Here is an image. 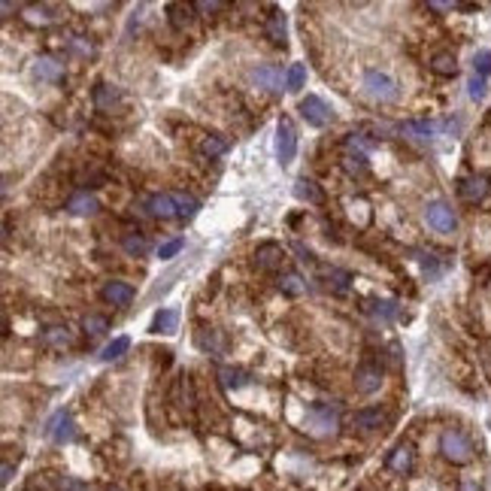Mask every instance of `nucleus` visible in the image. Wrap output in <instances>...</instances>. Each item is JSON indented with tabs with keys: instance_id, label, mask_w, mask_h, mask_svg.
I'll list each match as a JSON object with an SVG mask.
<instances>
[{
	"instance_id": "1",
	"label": "nucleus",
	"mask_w": 491,
	"mask_h": 491,
	"mask_svg": "<svg viewBox=\"0 0 491 491\" xmlns=\"http://www.w3.org/2000/svg\"><path fill=\"white\" fill-rule=\"evenodd\" d=\"M361 88H364V94H367L370 100H376V104H394V100L400 97L397 82L391 79L385 70H367L364 79H361Z\"/></svg>"
},
{
	"instance_id": "2",
	"label": "nucleus",
	"mask_w": 491,
	"mask_h": 491,
	"mask_svg": "<svg viewBox=\"0 0 491 491\" xmlns=\"http://www.w3.org/2000/svg\"><path fill=\"white\" fill-rule=\"evenodd\" d=\"M304 427L313 436H331V434H336V427H340V409L331 404L309 406L304 415Z\"/></svg>"
},
{
	"instance_id": "3",
	"label": "nucleus",
	"mask_w": 491,
	"mask_h": 491,
	"mask_svg": "<svg viewBox=\"0 0 491 491\" xmlns=\"http://www.w3.org/2000/svg\"><path fill=\"white\" fill-rule=\"evenodd\" d=\"M440 452H443V458L452 464H467L473 458V443L467 434L458 431V427H446L440 434Z\"/></svg>"
},
{
	"instance_id": "4",
	"label": "nucleus",
	"mask_w": 491,
	"mask_h": 491,
	"mask_svg": "<svg viewBox=\"0 0 491 491\" xmlns=\"http://www.w3.org/2000/svg\"><path fill=\"white\" fill-rule=\"evenodd\" d=\"M425 222L436 234H455L458 215H455V209L446 204V200H431V204L425 206Z\"/></svg>"
},
{
	"instance_id": "5",
	"label": "nucleus",
	"mask_w": 491,
	"mask_h": 491,
	"mask_svg": "<svg viewBox=\"0 0 491 491\" xmlns=\"http://www.w3.org/2000/svg\"><path fill=\"white\" fill-rule=\"evenodd\" d=\"M300 115H304V118H306V124H313V127H327V124L334 122L331 106H327L318 94H306V97H300Z\"/></svg>"
},
{
	"instance_id": "6",
	"label": "nucleus",
	"mask_w": 491,
	"mask_h": 491,
	"mask_svg": "<svg viewBox=\"0 0 491 491\" xmlns=\"http://www.w3.org/2000/svg\"><path fill=\"white\" fill-rule=\"evenodd\" d=\"M297 155V131L291 124V118H279L276 124V158L279 164H291Z\"/></svg>"
},
{
	"instance_id": "7",
	"label": "nucleus",
	"mask_w": 491,
	"mask_h": 491,
	"mask_svg": "<svg viewBox=\"0 0 491 491\" xmlns=\"http://www.w3.org/2000/svg\"><path fill=\"white\" fill-rule=\"evenodd\" d=\"M45 434H49V440L58 443V446L73 443V436H76V425H73L70 413H64V409H61V413H55L49 427H45Z\"/></svg>"
},
{
	"instance_id": "8",
	"label": "nucleus",
	"mask_w": 491,
	"mask_h": 491,
	"mask_svg": "<svg viewBox=\"0 0 491 491\" xmlns=\"http://www.w3.org/2000/svg\"><path fill=\"white\" fill-rule=\"evenodd\" d=\"M145 209H149L152 218H161V222H167V218H176L179 215V206H176V197H173V191H164V194H152L145 200Z\"/></svg>"
},
{
	"instance_id": "9",
	"label": "nucleus",
	"mask_w": 491,
	"mask_h": 491,
	"mask_svg": "<svg viewBox=\"0 0 491 491\" xmlns=\"http://www.w3.org/2000/svg\"><path fill=\"white\" fill-rule=\"evenodd\" d=\"M34 76L40 82H61L67 76V70H64V64L55 58V55H40V58L34 61Z\"/></svg>"
},
{
	"instance_id": "10",
	"label": "nucleus",
	"mask_w": 491,
	"mask_h": 491,
	"mask_svg": "<svg viewBox=\"0 0 491 491\" xmlns=\"http://www.w3.org/2000/svg\"><path fill=\"white\" fill-rule=\"evenodd\" d=\"M134 285L131 282H122V279H113V282H106L104 288H100V297L106 300V304H113V306H127L134 300Z\"/></svg>"
},
{
	"instance_id": "11",
	"label": "nucleus",
	"mask_w": 491,
	"mask_h": 491,
	"mask_svg": "<svg viewBox=\"0 0 491 491\" xmlns=\"http://www.w3.org/2000/svg\"><path fill=\"white\" fill-rule=\"evenodd\" d=\"M282 264H285V249L276 243H264L258 246V252H255V267L258 270H279Z\"/></svg>"
},
{
	"instance_id": "12",
	"label": "nucleus",
	"mask_w": 491,
	"mask_h": 491,
	"mask_svg": "<svg viewBox=\"0 0 491 491\" xmlns=\"http://www.w3.org/2000/svg\"><path fill=\"white\" fill-rule=\"evenodd\" d=\"M252 85H258L264 91H279L282 85V70L276 67V64H258L252 73H249Z\"/></svg>"
},
{
	"instance_id": "13",
	"label": "nucleus",
	"mask_w": 491,
	"mask_h": 491,
	"mask_svg": "<svg viewBox=\"0 0 491 491\" xmlns=\"http://www.w3.org/2000/svg\"><path fill=\"white\" fill-rule=\"evenodd\" d=\"M382 385V370L376 364H361L358 370H355V388L361 391V394H376Z\"/></svg>"
},
{
	"instance_id": "14",
	"label": "nucleus",
	"mask_w": 491,
	"mask_h": 491,
	"mask_svg": "<svg viewBox=\"0 0 491 491\" xmlns=\"http://www.w3.org/2000/svg\"><path fill=\"white\" fill-rule=\"evenodd\" d=\"M64 209H67L70 215H94L100 204L94 194H88V191H76V194L67 197V204H64Z\"/></svg>"
},
{
	"instance_id": "15",
	"label": "nucleus",
	"mask_w": 491,
	"mask_h": 491,
	"mask_svg": "<svg viewBox=\"0 0 491 491\" xmlns=\"http://www.w3.org/2000/svg\"><path fill=\"white\" fill-rule=\"evenodd\" d=\"M458 194L461 200H467V204H479L482 197L488 194V179L485 176H467L458 182Z\"/></svg>"
},
{
	"instance_id": "16",
	"label": "nucleus",
	"mask_w": 491,
	"mask_h": 491,
	"mask_svg": "<svg viewBox=\"0 0 491 491\" xmlns=\"http://www.w3.org/2000/svg\"><path fill=\"white\" fill-rule=\"evenodd\" d=\"M43 343L49 346V349H67V346L76 343V334H73L67 325H52L43 331Z\"/></svg>"
},
{
	"instance_id": "17",
	"label": "nucleus",
	"mask_w": 491,
	"mask_h": 491,
	"mask_svg": "<svg viewBox=\"0 0 491 491\" xmlns=\"http://www.w3.org/2000/svg\"><path fill=\"white\" fill-rule=\"evenodd\" d=\"M382 422H385V413H382L379 406H367V409H358V413L352 415V425L358 427V431H379Z\"/></svg>"
},
{
	"instance_id": "18",
	"label": "nucleus",
	"mask_w": 491,
	"mask_h": 491,
	"mask_svg": "<svg viewBox=\"0 0 491 491\" xmlns=\"http://www.w3.org/2000/svg\"><path fill=\"white\" fill-rule=\"evenodd\" d=\"M176 325H179V309L167 306V309H158V313H155L149 331L152 334H173V331H176Z\"/></svg>"
},
{
	"instance_id": "19",
	"label": "nucleus",
	"mask_w": 491,
	"mask_h": 491,
	"mask_svg": "<svg viewBox=\"0 0 491 491\" xmlns=\"http://www.w3.org/2000/svg\"><path fill=\"white\" fill-rule=\"evenodd\" d=\"M413 464H415V452H413V446H406V443L397 446V449L388 455V470H394V473H409Z\"/></svg>"
},
{
	"instance_id": "20",
	"label": "nucleus",
	"mask_w": 491,
	"mask_h": 491,
	"mask_svg": "<svg viewBox=\"0 0 491 491\" xmlns=\"http://www.w3.org/2000/svg\"><path fill=\"white\" fill-rule=\"evenodd\" d=\"M218 379H222V385L227 391H240V388L249 385V373L240 370V367H222L218 370Z\"/></svg>"
},
{
	"instance_id": "21",
	"label": "nucleus",
	"mask_w": 491,
	"mask_h": 491,
	"mask_svg": "<svg viewBox=\"0 0 491 491\" xmlns=\"http://www.w3.org/2000/svg\"><path fill=\"white\" fill-rule=\"evenodd\" d=\"M276 285H279L282 294H288V297H300L306 291V282H304L300 273H282V276L276 279Z\"/></svg>"
},
{
	"instance_id": "22",
	"label": "nucleus",
	"mask_w": 491,
	"mask_h": 491,
	"mask_svg": "<svg viewBox=\"0 0 491 491\" xmlns=\"http://www.w3.org/2000/svg\"><path fill=\"white\" fill-rule=\"evenodd\" d=\"M167 15H170V24L176 31H185V27L194 22V6H182V3H170L167 6Z\"/></svg>"
},
{
	"instance_id": "23",
	"label": "nucleus",
	"mask_w": 491,
	"mask_h": 491,
	"mask_svg": "<svg viewBox=\"0 0 491 491\" xmlns=\"http://www.w3.org/2000/svg\"><path fill=\"white\" fill-rule=\"evenodd\" d=\"M294 194L300 197V200H306V204H313V206H318L325 200V194H322V188L315 185L313 179H297V185H294Z\"/></svg>"
},
{
	"instance_id": "24",
	"label": "nucleus",
	"mask_w": 491,
	"mask_h": 491,
	"mask_svg": "<svg viewBox=\"0 0 491 491\" xmlns=\"http://www.w3.org/2000/svg\"><path fill=\"white\" fill-rule=\"evenodd\" d=\"M118 100H122V91H118L115 85L100 82V85L94 88V106L97 109H113V104H118Z\"/></svg>"
},
{
	"instance_id": "25",
	"label": "nucleus",
	"mask_w": 491,
	"mask_h": 491,
	"mask_svg": "<svg viewBox=\"0 0 491 491\" xmlns=\"http://www.w3.org/2000/svg\"><path fill=\"white\" fill-rule=\"evenodd\" d=\"M431 70L440 73V76H455L458 73V61H455L452 52H436L431 58Z\"/></svg>"
},
{
	"instance_id": "26",
	"label": "nucleus",
	"mask_w": 491,
	"mask_h": 491,
	"mask_svg": "<svg viewBox=\"0 0 491 491\" xmlns=\"http://www.w3.org/2000/svg\"><path fill=\"white\" fill-rule=\"evenodd\" d=\"M264 31H267V40H270V43L282 45V43H285V15H282V13H273V15L267 18V24H264Z\"/></svg>"
},
{
	"instance_id": "27",
	"label": "nucleus",
	"mask_w": 491,
	"mask_h": 491,
	"mask_svg": "<svg viewBox=\"0 0 491 491\" xmlns=\"http://www.w3.org/2000/svg\"><path fill=\"white\" fill-rule=\"evenodd\" d=\"M127 349H131V336H115L113 343L104 346V352H100V361H106V364H109V361H118Z\"/></svg>"
},
{
	"instance_id": "28",
	"label": "nucleus",
	"mask_w": 491,
	"mask_h": 491,
	"mask_svg": "<svg viewBox=\"0 0 491 491\" xmlns=\"http://www.w3.org/2000/svg\"><path fill=\"white\" fill-rule=\"evenodd\" d=\"M176 197V206H179V218H194L197 209H200V200L194 194H185V191H173Z\"/></svg>"
},
{
	"instance_id": "29",
	"label": "nucleus",
	"mask_w": 491,
	"mask_h": 491,
	"mask_svg": "<svg viewBox=\"0 0 491 491\" xmlns=\"http://www.w3.org/2000/svg\"><path fill=\"white\" fill-rule=\"evenodd\" d=\"M122 249L131 255V258H143V255L149 252V240H145L143 234H127L122 240Z\"/></svg>"
},
{
	"instance_id": "30",
	"label": "nucleus",
	"mask_w": 491,
	"mask_h": 491,
	"mask_svg": "<svg viewBox=\"0 0 491 491\" xmlns=\"http://www.w3.org/2000/svg\"><path fill=\"white\" fill-rule=\"evenodd\" d=\"M306 85V67L304 64H291V67L285 70V88L288 91H300Z\"/></svg>"
},
{
	"instance_id": "31",
	"label": "nucleus",
	"mask_w": 491,
	"mask_h": 491,
	"mask_svg": "<svg viewBox=\"0 0 491 491\" xmlns=\"http://www.w3.org/2000/svg\"><path fill=\"white\" fill-rule=\"evenodd\" d=\"M52 9L49 6H24V22L27 24H52Z\"/></svg>"
},
{
	"instance_id": "32",
	"label": "nucleus",
	"mask_w": 491,
	"mask_h": 491,
	"mask_svg": "<svg viewBox=\"0 0 491 491\" xmlns=\"http://www.w3.org/2000/svg\"><path fill=\"white\" fill-rule=\"evenodd\" d=\"M436 124L434 122H406L404 124V134L413 136V140H427V136H434Z\"/></svg>"
},
{
	"instance_id": "33",
	"label": "nucleus",
	"mask_w": 491,
	"mask_h": 491,
	"mask_svg": "<svg viewBox=\"0 0 491 491\" xmlns=\"http://www.w3.org/2000/svg\"><path fill=\"white\" fill-rule=\"evenodd\" d=\"M227 152V143L222 136H204L200 140V155H206V158H218V155Z\"/></svg>"
},
{
	"instance_id": "34",
	"label": "nucleus",
	"mask_w": 491,
	"mask_h": 491,
	"mask_svg": "<svg viewBox=\"0 0 491 491\" xmlns=\"http://www.w3.org/2000/svg\"><path fill=\"white\" fill-rule=\"evenodd\" d=\"M370 313L376 318H382V322H391V318H397V304L394 300H373Z\"/></svg>"
},
{
	"instance_id": "35",
	"label": "nucleus",
	"mask_w": 491,
	"mask_h": 491,
	"mask_svg": "<svg viewBox=\"0 0 491 491\" xmlns=\"http://www.w3.org/2000/svg\"><path fill=\"white\" fill-rule=\"evenodd\" d=\"M346 145H349V149L355 152V155H364V152H370L373 149V145H376V140H370V136L367 134H349V136H346Z\"/></svg>"
},
{
	"instance_id": "36",
	"label": "nucleus",
	"mask_w": 491,
	"mask_h": 491,
	"mask_svg": "<svg viewBox=\"0 0 491 491\" xmlns=\"http://www.w3.org/2000/svg\"><path fill=\"white\" fill-rule=\"evenodd\" d=\"M182 249H185V236H173V240H167V243L158 246V258H161V261H170V258H176Z\"/></svg>"
},
{
	"instance_id": "37",
	"label": "nucleus",
	"mask_w": 491,
	"mask_h": 491,
	"mask_svg": "<svg viewBox=\"0 0 491 491\" xmlns=\"http://www.w3.org/2000/svg\"><path fill=\"white\" fill-rule=\"evenodd\" d=\"M343 167L352 173V176H364V173H367L370 167H367V158H364V155H355V152H349L343 158Z\"/></svg>"
},
{
	"instance_id": "38",
	"label": "nucleus",
	"mask_w": 491,
	"mask_h": 491,
	"mask_svg": "<svg viewBox=\"0 0 491 491\" xmlns=\"http://www.w3.org/2000/svg\"><path fill=\"white\" fill-rule=\"evenodd\" d=\"M82 327H85V334L100 336V334H106V331H109V318H104V315H85Z\"/></svg>"
},
{
	"instance_id": "39",
	"label": "nucleus",
	"mask_w": 491,
	"mask_h": 491,
	"mask_svg": "<svg viewBox=\"0 0 491 491\" xmlns=\"http://www.w3.org/2000/svg\"><path fill=\"white\" fill-rule=\"evenodd\" d=\"M485 91H488V79L485 76H476V73H473L470 76V82H467V94H470V100H479L485 97Z\"/></svg>"
},
{
	"instance_id": "40",
	"label": "nucleus",
	"mask_w": 491,
	"mask_h": 491,
	"mask_svg": "<svg viewBox=\"0 0 491 491\" xmlns=\"http://www.w3.org/2000/svg\"><path fill=\"white\" fill-rule=\"evenodd\" d=\"M473 73L488 79V73H491V52L488 49H479L476 55H473Z\"/></svg>"
},
{
	"instance_id": "41",
	"label": "nucleus",
	"mask_w": 491,
	"mask_h": 491,
	"mask_svg": "<svg viewBox=\"0 0 491 491\" xmlns=\"http://www.w3.org/2000/svg\"><path fill=\"white\" fill-rule=\"evenodd\" d=\"M325 279H327V285H334L336 291H346V285L352 282V276L346 270H336V267H331V270H325Z\"/></svg>"
},
{
	"instance_id": "42",
	"label": "nucleus",
	"mask_w": 491,
	"mask_h": 491,
	"mask_svg": "<svg viewBox=\"0 0 491 491\" xmlns=\"http://www.w3.org/2000/svg\"><path fill=\"white\" fill-rule=\"evenodd\" d=\"M197 346L204 352H218V334L209 331V327H204V331H197Z\"/></svg>"
},
{
	"instance_id": "43",
	"label": "nucleus",
	"mask_w": 491,
	"mask_h": 491,
	"mask_svg": "<svg viewBox=\"0 0 491 491\" xmlns=\"http://www.w3.org/2000/svg\"><path fill=\"white\" fill-rule=\"evenodd\" d=\"M70 49L79 52V55H94V45H91L85 36H73V40H70Z\"/></svg>"
},
{
	"instance_id": "44",
	"label": "nucleus",
	"mask_w": 491,
	"mask_h": 491,
	"mask_svg": "<svg viewBox=\"0 0 491 491\" xmlns=\"http://www.w3.org/2000/svg\"><path fill=\"white\" fill-rule=\"evenodd\" d=\"M225 3H218V0H200L194 3V13H222Z\"/></svg>"
},
{
	"instance_id": "45",
	"label": "nucleus",
	"mask_w": 491,
	"mask_h": 491,
	"mask_svg": "<svg viewBox=\"0 0 491 491\" xmlns=\"http://www.w3.org/2000/svg\"><path fill=\"white\" fill-rule=\"evenodd\" d=\"M61 491H91L85 482H76V479H61Z\"/></svg>"
},
{
	"instance_id": "46",
	"label": "nucleus",
	"mask_w": 491,
	"mask_h": 491,
	"mask_svg": "<svg viewBox=\"0 0 491 491\" xmlns=\"http://www.w3.org/2000/svg\"><path fill=\"white\" fill-rule=\"evenodd\" d=\"M0 473H3V476H0V479H3V485H6V482L13 479V473H15V470H13V464H9V461H3V467H0Z\"/></svg>"
},
{
	"instance_id": "47",
	"label": "nucleus",
	"mask_w": 491,
	"mask_h": 491,
	"mask_svg": "<svg viewBox=\"0 0 491 491\" xmlns=\"http://www.w3.org/2000/svg\"><path fill=\"white\" fill-rule=\"evenodd\" d=\"M427 9H434V13H449V9H458L455 3H427Z\"/></svg>"
},
{
	"instance_id": "48",
	"label": "nucleus",
	"mask_w": 491,
	"mask_h": 491,
	"mask_svg": "<svg viewBox=\"0 0 491 491\" xmlns=\"http://www.w3.org/2000/svg\"><path fill=\"white\" fill-rule=\"evenodd\" d=\"M458 491H482V485H479V482H473V479H464Z\"/></svg>"
},
{
	"instance_id": "49",
	"label": "nucleus",
	"mask_w": 491,
	"mask_h": 491,
	"mask_svg": "<svg viewBox=\"0 0 491 491\" xmlns=\"http://www.w3.org/2000/svg\"><path fill=\"white\" fill-rule=\"evenodd\" d=\"M109 491H122V488H109Z\"/></svg>"
}]
</instances>
